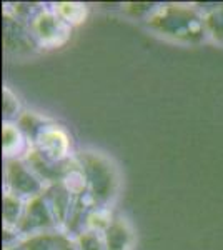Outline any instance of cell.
I'll return each instance as SVG.
<instances>
[{
    "label": "cell",
    "instance_id": "3",
    "mask_svg": "<svg viewBox=\"0 0 223 250\" xmlns=\"http://www.w3.org/2000/svg\"><path fill=\"white\" fill-rule=\"evenodd\" d=\"M5 187L7 192L28 202L43 195L47 184L23 159H5Z\"/></svg>",
    "mask_w": 223,
    "mask_h": 250
},
{
    "label": "cell",
    "instance_id": "5",
    "mask_svg": "<svg viewBox=\"0 0 223 250\" xmlns=\"http://www.w3.org/2000/svg\"><path fill=\"white\" fill-rule=\"evenodd\" d=\"M30 30L39 45L52 48L67 42L72 27L63 22L54 9H43L30 23Z\"/></svg>",
    "mask_w": 223,
    "mask_h": 250
},
{
    "label": "cell",
    "instance_id": "11",
    "mask_svg": "<svg viewBox=\"0 0 223 250\" xmlns=\"http://www.w3.org/2000/svg\"><path fill=\"white\" fill-rule=\"evenodd\" d=\"M72 237L62 232H45L39 235H32L22 240L23 250H62Z\"/></svg>",
    "mask_w": 223,
    "mask_h": 250
},
{
    "label": "cell",
    "instance_id": "17",
    "mask_svg": "<svg viewBox=\"0 0 223 250\" xmlns=\"http://www.w3.org/2000/svg\"><path fill=\"white\" fill-rule=\"evenodd\" d=\"M75 245L79 250H107L105 249L103 235L93 230H85L75 237Z\"/></svg>",
    "mask_w": 223,
    "mask_h": 250
},
{
    "label": "cell",
    "instance_id": "10",
    "mask_svg": "<svg viewBox=\"0 0 223 250\" xmlns=\"http://www.w3.org/2000/svg\"><path fill=\"white\" fill-rule=\"evenodd\" d=\"M102 235L107 250H130L133 244V233L130 225L122 217H113L112 224L105 229Z\"/></svg>",
    "mask_w": 223,
    "mask_h": 250
},
{
    "label": "cell",
    "instance_id": "18",
    "mask_svg": "<svg viewBox=\"0 0 223 250\" xmlns=\"http://www.w3.org/2000/svg\"><path fill=\"white\" fill-rule=\"evenodd\" d=\"M62 250H79V249H77V245H75V240L72 239V240L68 242V244H67L65 247H63Z\"/></svg>",
    "mask_w": 223,
    "mask_h": 250
},
{
    "label": "cell",
    "instance_id": "8",
    "mask_svg": "<svg viewBox=\"0 0 223 250\" xmlns=\"http://www.w3.org/2000/svg\"><path fill=\"white\" fill-rule=\"evenodd\" d=\"M43 199L47 200L59 227L65 229L75 207V197L72 195V192L62 182L50 184L47 185L45 192H43Z\"/></svg>",
    "mask_w": 223,
    "mask_h": 250
},
{
    "label": "cell",
    "instance_id": "13",
    "mask_svg": "<svg viewBox=\"0 0 223 250\" xmlns=\"http://www.w3.org/2000/svg\"><path fill=\"white\" fill-rule=\"evenodd\" d=\"M15 124L19 125V128L22 130V134L27 137V140L32 144V147H34V144L37 142L39 135L42 134L43 128L50 124V120L43 119L42 115L34 114V112H23Z\"/></svg>",
    "mask_w": 223,
    "mask_h": 250
},
{
    "label": "cell",
    "instance_id": "1",
    "mask_svg": "<svg viewBox=\"0 0 223 250\" xmlns=\"http://www.w3.org/2000/svg\"><path fill=\"white\" fill-rule=\"evenodd\" d=\"M147 25L160 35L185 43H200L206 37L205 15L197 7L182 3L158 5L147 19Z\"/></svg>",
    "mask_w": 223,
    "mask_h": 250
},
{
    "label": "cell",
    "instance_id": "7",
    "mask_svg": "<svg viewBox=\"0 0 223 250\" xmlns=\"http://www.w3.org/2000/svg\"><path fill=\"white\" fill-rule=\"evenodd\" d=\"M3 45L12 54H30L39 43L27 23L10 14H3Z\"/></svg>",
    "mask_w": 223,
    "mask_h": 250
},
{
    "label": "cell",
    "instance_id": "14",
    "mask_svg": "<svg viewBox=\"0 0 223 250\" xmlns=\"http://www.w3.org/2000/svg\"><path fill=\"white\" fill-rule=\"evenodd\" d=\"M54 10H55V14L70 27L82 23L85 15H87V9H85V5H82V3H70V2L57 3L54 7Z\"/></svg>",
    "mask_w": 223,
    "mask_h": 250
},
{
    "label": "cell",
    "instance_id": "4",
    "mask_svg": "<svg viewBox=\"0 0 223 250\" xmlns=\"http://www.w3.org/2000/svg\"><path fill=\"white\" fill-rule=\"evenodd\" d=\"M59 224H57L54 213L48 207L47 200L43 195L35 197V199L28 200L25 204V210L20 219L17 230L23 239L32 235H39V233L45 232H59Z\"/></svg>",
    "mask_w": 223,
    "mask_h": 250
},
{
    "label": "cell",
    "instance_id": "12",
    "mask_svg": "<svg viewBox=\"0 0 223 250\" xmlns=\"http://www.w3.org/2000/svg\"><path fill=\"white\" fill-rule=\"evenodd\" d=\"M25 200L14 193L7 192L3 193V207H2V217H3V227L7 229H17L20 219L25 210Z\"/></svg>",
    "mask_w": 223,
    "mask_h": 250
},
{
    "label": "cell",
    "instance_id": "15",
    "mask_svg": "<svg viewBox=\"0 0 223 250\" xmlns=\"http://www.w3.org/2000/svg\"><path fill=\"white\" fill-rule=\"evenodd\" d=\"M205 29L208 37L223 45V3H217L213 10L205 14Z\"/></svg>",
    "mask_w": 223,
    "mask_h": 250
},
{
    "label": "cell",
    "instance_id": "9",
    "mask_svg": "<svg viewBox=\"0 0 223 250\" xmlns=\"http://www.w3.org/2000/svg\"><path fill=\"white\" fill-rule=\"evenodd\" d=\"M2 148L5 159H27L28 152L32 150V144L22 134L17 124L3 122L2 128Z\"/></svg>",
    "mask_w": 223,
    "mask_h": 250
},
{
    "label": "cell",
    "instance_id": "2",
    "mask_svg": "<svg viewBox=\"0 0 223 250\" xmlns=\"http://www.w3.org/2000/svg\"><path fill=\"white\" fill-rule=\"evenodd\" d=\"M87 180L88 195L95 207H107L119 190V173L108 157L100 152L85 150L75 155Z\"/></svg>",
    "mask_w": 223,
    "mask_h": 250
},
{
    "label": "cell",
    "instance_id": "16",
    "mask_svg": "<svg viewBox=\"0 0 223 250\" xmlns=\"http://www.w3.org/2000/svg\"><path fill=\"white\" fill-rule=\"evenodd\" d=\"M20 112V104L19 99L14 95V92L9 87H3L2 90V114H3V122H14L19 120V117L22 114Z\"/></svg>",
    "mask_w": 223,
    "mask_h": 250
},
{
    "label": "cell",
    "instance_id": "6",
    "mask_svg": "<svg viewBox=\"0 0 223 250\" xmlns=\"http://www.w3.org/2000/svg\"><path fill=\"white\" fill-rule=\"evenodd\" d=\"M34 148L52 164H63L70 160V139L60 125L48 124L39 135Z\"/></svg>",
    "mask_w": 223,
    "mask_h": 250
}]
</instances>
